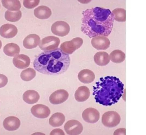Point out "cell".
I'll use <instances>...</instances> for the list:
<instances>
[{
    "label": "cell",
    "mask_w": 146,
    "mask_h": 135,
    "mask_svg": "<svg viewBox=\"0 0 146 135\" xmlns=\"http://www.w3.org/2000/svg\"><path fill=\"white\" fill-rule=\"evenodd\" d=\"M114 16L108 9L98 7L83 11L81 30L90 38L108 36L113 28Z\"/></svg>",
    "instance_id": "cell-1"
},
{
    "label": "cell",
    "mask_w": 146,
    "mask_h": 135,
    "mask_svg": "<svg viewBox=\"0 0 146 135\" xmlns=\"http://www.w3.org/2000/svg\"><path fill=\"white\" fill-rule=\"evenodd\" d=\"M70 64L69 55L59 48L44 51L35 59L33 67L37 71L48 75H56L64 73Z\"/></svg>",
    "instance_id": "cell-2"
},
{
    "label": "cell",
    "mask_w": 146,
    "mask_h": 135,
    "mask_svg": "<svg viewBox=\"0 0 146 135\" xmlns=\"http://www.w3.org/2000/svg\"><path fill=\"white\" fill-rule=\"evenodd\" d=\"M93 95L97 102L110 105L117 102L124 93V84L116 77L101 78L93 86Z\"/></svg>",
    "instance_id": "cell-3"
},
{
    "label": "cell",
    "mask_w": 146,
    "mask_h": 135,
    "mask_svg": "<svg viewBox=\"0 0 146 135\" xmlns=\"http://www.w3.org/2000/svg\"><path fill=\"white\" fill-rule=\"evenodd\" d=\"M120 121L119 115L114 111L106 112L102 117V123L104 126L107 127L111 128L117 126Z\"/></svg>",
    "instance_id": "cell-4"
},
{
    "label": "cell",
    "mask_w": 146,
    "mask_h": 135,
    "mask_svg": "<svg viewBox=\"0 0 146 135\" xmlns=\"http://www.w3.org/2000/svg\"><path fill=\"white\" fill-rule=\"evenodd\" d=\"M83 42V39L80 37H76L71 40L62 43L60 49L64 53L71 54L75 50L80 48Z\"/></svg>",
    "instance_id": "cell-5"
},
{
    "label": "cell",
    "mask_w": 146,
    "mask_h": 135,
    "mask_svg": "<svg viewBox=\"0 0 146 135\" xmlns=\"http://www.w3.org/2000/svg\"><path fill=\"white\" fill-rule=\"evenodd\" d=\"M60 40L57 37L49 36L42 38L39 44L40 48L42 50L49 51L58 48Z\"/></svg>",
    "instance_id": "cell-6"
},
{
    "label": "cell",
    "mask_w": 146,
    "mask_h": 135,
    "mask_svg": "<svg viewBox=\"0 0 146 135\" xmlns=\"http://www.w3.org/2000/svg\"><path fill=\"white\" fill-rule=\"evenodd\" d=\"M51 30L54 34L60 37H64L69 33L70 27L66 22L58 21L53 24L51 27Z\"/></svg>",
    "instance_id": "cell-7"
},
{
    "label": "cell",
    "mask_w": 146,
    "mask_h": 135,
    "mask_svg": "<svg viewBox=\"0 0 146 135\" xmlns=\"http://www.w3.org/2000/svg\"><path fill=\"white\" fill-rule=\"evenodd\" d=\"M64 129L67 134L70 135H77L81 134L83 130L82 124L75 120L68 121L64 125Z\"/></svg>",
    "instance_id": "cell-8"
},
{
    "label": "cell",
    "mask_w": 146,
    "mask_h": 135,
    "mask_svg": "<svg viewBox=\"0 0 146 135\" xmlns=\"http://www.w3.org/2000/svg\"><path fill=\"white\" fill-rule=\"evenodd\" d=\"M91 42L92 46L98 50L107 49L109 47L110 44L109 39L103 36H98L93 37Z\"/></svg>",
    "instance_id": "cell-9"
},
{
    "label": "cell",
    "mask_w": 146,
    "mask_h": 135,
    "mask_svg": "<svg viewBox=\"0 0 146 135\" xmlns=\"http://www.w3.org/2000/svg\"><path fill=\"white\" fill-rule=\"evenodd\" d=\"M69 96L68 92L64 89L57 90L53 92L49 97L50 103L54 105L62 103L67 99Z\"/></svg>",
    "instance_id": "cell-10"
},
{
    "label": "cell",
    "mask_w": 146,
    "mask_h": 135,
    "mask_svg": "<svg viewBox=\"0 0 146 135\" xmlns=\"http://www.w3.org/2000/svg\"><path fill=\"white\" fill-rule=\"evenodd\" d=\"M82 117L86 122L94 123L98 121L100 117V113L96 109L89 107L86 109L83 112Z\"/></svg>",
    "instance_id": "cell-11"
},
{
    "label": "cell",
    "mask_w": 146,
    "mask_h": 135,
    "mask_svg": "<svg viewBox=\"0 0 146 135\" xmlns=\"http://www.w3.org/2000/svg\"><path fill=\"white\" fill-rule=\"evenodd\" d=\"M31 112L34 116L40 119L47 117L50 113L48 107L42 104H38L33 106L31 109Z\"/></svg>",
    "instance_id": "cell-12"
},
{
    "label": "cell",
    "mask_w": 146,
    "mask_h": 135,
    "mask_svg": "<svg viewBox=\"0 0 146 135\" xmlns=\"http://www.w3.org/2000/svg\"><path fill=\"white\" fill-rule=\"evenodd\" d=\"M17 32V28L12 24H5L0 28V34L1 36L5 38H12L16 35Z\"/></svg>",
    "instance_id": "cell-13"
},
{
    "label": "cell",
    "mask_w": 146,
    "mask_h": 135,
    "mask_svg": "<svg viewBox=\"0 0 146 135\" xmlns=\"http://www.w3.org/2000/svg\"><path fill=\"white\" fill-rule=\"evenodd\" d=\"M21 124L20 121L17 117L9 116L6 118L3 122L4 128L7 130L12 131L17 129Z\"/></svg>",
    "instance_id": "cell-14"
},
{
    "label": "cell",
    "mask_w": 146,
    "mask_h": 135,
    "mask_svg": "<svg viewBox=\"0 0 146 135\" xmlns=\"http://www.w3.org/2000/svg\"><path fill=\"white\" fill-rule=\"evenodd\" d=\"M13 62L16 67L19 69H23L29 66L30 59L28 56L21 54L13 58Z\"/></svg>",
    "instance_id": "cell-15"
},
{
    "label": "cell",
    "mask_w": 146,
    "mask_h": 135,
    "mask_svg": "<svg viewBox=\"0 0 146 135\" xmlns=\"http://www.w3.org/2000/svg\"><path fill=\"white\" fill-rule=\"evenodd\" d=\"M40 41V38L38 35L35 34H30L24 40L23 45L26 49H32L36 47Z\"/></svg>",
    "instance_id": "cell-16"
},
{
    "label": "cell",
    "mask_w": 146,
    "mask_h": 135,
    "mask_svg": "<svg viewBox=\"0 0 146 135\" xmlns=\"http://www.w3.org/2000/svg\"><path fill=\"white\" fill-rule=\"evenodd\" d=\"M78 78L81 82L84 84H89L94 80L95 75L92 71L88 69H84L79 73Z\"/></svg>",
    "instance_id": "cell-17"
},
{
    "label": "cell",
    "mask_w": 146,
    "mask_h": 135,
    "mask_svg": "<svg viewBox=\"0 0 146 135\" xmlns=\"http://www.w3.org/2000/svg\"><path fill=\"white\" fill-rule=\"evenodd\" d=\"M90 95L89 88L85 86L79 87L76 91L74 96L75 99L79 102H83L86 100Z\"/></svg>",
    "instance_id": "cell-18"
},
{
    "label": "cell",
    "mask_w": 146,
    "mask_h": 135,
    "mask_svg": "<svg viewBox=\"0 0 146 135\" xmlns=\"http://www.w3.org/2000/svg\"><path fill=\"white\" fill-rule=\"evenodd\" d=\"M94 59L96 64L100 66H106L110 62L108 54L104 51H99L95 53Z\"/></svg>",
    "instance_id": "cell-19"
},
{
    "label": "cell",
    "mask_w": 146,
    "mask_h": 135,
    "mask_svg": "<svg viewBox=\"0 0 146 135\" xmlns=\"http://www.w3.org/2000/svg\"><path fill=\"white\" fill-rule=\"evenodd\" d=\"M35 16L37 18L40 19H46L51 15V9L48 7L44 5L38 6L34 10Z\"/></svg>",
    "instance_id": "cell-20"
},
{
    "label": "cell",
    "mask_w": 146,
    "mask_h": 135,
    "mask_svg": "<svg viewBox=\"0 0 146 135\" xmlns=\"http://www.w3.org/2000/svg\"><path fill=\"white\" fill-rule=\"evenodd\" d=\"M23 98L26 103L32 104L38 102L40 99V95L36 91L30 90L25 92L23 95Z\"/></svg>",
    "instance_id": "cell-21"
},
{
    "label": "cell",
    "mask_w": 146,
    "mask_h": 135,
    "mask_svg": "<svg viewBox=\"0 0 146 135\" xmlns=\"http://www.w3.org/2000/svg\"><path fill=\"white\" fill-rule=\"evenodd\" d=\"M5 54L10 57H15L19 55L20 51L19 47L16 44L13 43L7 44L3 47Z\"/></svg>",
    "instance_id": "cell-22"
},
{
    "label": "cell",
    "mask_w": 146,
    "mask_h": 135,
    "mask_svg": "<svg viewBox=\"0 0 146 135\" xmlns=\"http://www.w3.org/2000/svg\"><path fill=\"white\" fill-rule=\"evenodd\" d=\"M65 117L61 113L57 112L53 114L49 119V124L53 127L60 126L65 121Z\"/></svg>",
    "instance_id": "cell-23"
},
{
    "label": "cell",
    "mask_w": 146,
    "mask_h": 135,
    "mask_svg": "<svg viewBox=\"0 0 146 135\" xmlns=\"http://www.w3.org/2000/svg\"><path fill=\"white\" fill-rule=\"evenodd\" d=\"M109 57L110 59L113 62L119 63L125 60V56L122 51L119 49H115L111 53Z\"/></svg>",
    "instance_id": "cell-24"
},
{
    "label": "cell",
    "mask_w": 146,
    "mask_h": 135,
    "mask_svg": "<svg viewBox=\"0 0 146 135\" xmlns=\"http://www.w3.org/2000/svg\"><path fill=\"white\" fill-rule=\"evenodd\" d=\"M1 2L4 7L9 11L19 10L21 7V3L18 0H1Z\"/></svg>",
    "instance_id": "cell-25"
},
{
    "label": "cell",
    "mask_w": 146,
    "mask_h": 135,
    "mask_svg": "<svg viewBox=\"0 0 146 135\" xmlns=\"http://www.w3.org/2000/svg\"><path fill=\"white\" fill-rule=\"evenodd\" d=\"M22 16V13L20 10L11 11L7 10L5 13V17L7 21L15 22L20 19Z\"/></svg>",
    "instance_id": "cell-26"
},
{
    "label": "cell",
    "mask_w": 146,
    "mask_h": 135,
    "mask_svg": "<svg viewBox=\"0 0 146 135\" xmlns=\"http://www.w3.org/2000/svg\"><path fill=\"white\" fill-rule=\"evenodd\" d=\"M111 13L115 20L121 22L125 21L126 11L125 9L121 8H116L112 10Z\"/></svg>",
    "instance_id": "cell-27"
},
{
    "label": "cell",
    "mask_w": 146,
    "mask_h": 135,
    "mask_svg": "<svg viewBox=\"0 0 146 135\" xmlns=\"http://www.w3.org/2000/svg\"><path fill=\"white\" fill-rule=\"evenodd\" d=\"M36 74L35 71L33 68H29L22 71L20 76L23 80L29 81L33 79L35 76Z\"/></svg>",
    "instance_id": "cell-28"
},
{
    "label": "cell",
    "mask_w": 146,
    "mask_h": 135,
    "mask_svg": "<svg viewBox=\"0 0 146 135\" xmlns=\"http://www.w3.org/2000/svg\"><path fill=\"white\" fill-rule=\"evenodd\" d=\"M39 2L40 1L39 0H25L23 1V5L25 7L28 9H31L38 5Z\"/></svg>",
    "instance_id": "cell-29"
},
{
    "label": "cell",
    "mask_w": 146,
    "mask_h": 135,
    "mask_svg": "<svg viewBox=\"0 0 146 135\" xmlns=\"http://www.w3.org/2000/svg\"><path fill=\"white\" fill-rule=\"evenodd\" d=\"M8 81L7 78L5 75L0 74V88L5 86Z\"/></svg>",
    "instance_id": "cell-30"
},
{
    "label": "cell",
    "mask_w": 146,
    "mask_h": 135,
    "mask_svg": "<svg viewBox=\"0 0 146 135\" xmlns=\"http://www.w3.org/2000/svg\"><path fill=\"white\" fill-rule=\"evenodd\" d=\"M50 135H65L63 131L59 128L53 130L50 133Z\"/></svg>",
    "instance_id": "cell-31"
},
{
    "label": "cell",
    "mask_w": 146,
    "mask_h": 135,
    "mask_svg": "<svg viewBox=\"0 0 146 135\" xmlns=\"http://www.w3.org/2000/svg\"><path fill=\"white\" fill-rule=\"evenodd\" d=\"M2 45V44L1 41L0 40V49H1V47Z\"/></svg>",
    "instance_id": "cell-32"
},
{
    "label": "cell",
    "mask_w": 146,
    "mask_h": 135,
    "mask_svg": "<svg viewBox=\"0 0 146 135\" xmlns=\"http://www.w3.org/2000/svg\"></svg>",
    "instance_id": "cell-33"
}]
</instances>
